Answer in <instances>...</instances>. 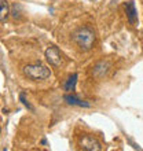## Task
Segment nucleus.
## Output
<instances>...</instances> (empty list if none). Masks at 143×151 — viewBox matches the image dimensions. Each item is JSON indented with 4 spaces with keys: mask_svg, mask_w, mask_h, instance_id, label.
<instances>
[{
    "mask_svg": "<svg viewBox=\"0 0 143 151\" xmlns=\"http://www.w3.org/2000/svg\"><path fill=\"white\" fill-rule=\"evenodd\" d=\"M73 39H74L76 44H77L81 50L90 51V50L94 47V43H95V32H94L91 28L84 26V28L79 29V30L74 33V37H73Z\"/></svg>",
    "mask_w": 143,
    "mask_h": 151,
    "instance_id": "f257e3e1",
    "label": "nucleus"
},
{
    "mask_svg": "<svg viewBox=\"0 0 143 151\" xmlns=\"http://www.w3.org/2000/svg\"><path fill=\"white\" fill-rule=\"evenodd\" d=\"M24 74L29 80L40 81V80H47L51 76V72H50V69L43 66V65L36 63V65H26L24 68Z\"/></svg>",
    "mask_w": 143,
    "mask_h": 151,
    "instance_id": "f03ea898",
    "label": "nucleus"
},
{
    "mask_svg": "<svg viewBox=\"0 0 143 151\" xmlns=\"http://www.w3.org/2000/svg\"><path fill=\"white\" fill-rule=\"evenodd\" d=\"M80 147L85 151H100L102 146L96 139H94L92 136H84L80 140Z\"/></svg>",
    "mask_w": 143,
    "mask_h": 151,
    "instance_id": "7ed1b4c3",
    "label": "nucleus"
},
{
    "mask_svg": "<svg viewBox=\"0 0 143 151\" xmlns=\"http://www.w3.org/2000/svg\"><path fill=\"white\" fill-rule=\"evenodd\" d=\"M46 58H47L48 63L52 66H61L62 65V56L61 52L56 47H48L46 50Z\"/></svg>",
    "mask_w": 143,
    "mask_h": 151,
    "instance_id": "20e7f679",
    "label": "nucleus"
},
{
    "mask_svg": "<svg viewBox=\"0 0 143 151\" xmlns=\"http://www.w3.org/2000/svg\"><path fill=\"white\" fill-rule=\"evenodd\" d=\"M125 12H127V18L131 25L138 24V11L135 8V3L134 1H127L125 3Z\"/></svg>",
    "mask_w": 143,
    "mask_h": 151,
    "instance_id": "39448f33",
    "label": "nucleus"
},
{
    "mask_svg": "<svg viewBox=\"0 0 143 151\" xmlns=\"http://www.w3.org/2000/svg\"><path fill=\"white\" fill-rule=\"evenodd\" d=\"M109 69H110V63L102 60V62H98V63L94 66V69H92V74L95 76V77H99L100 78V77H103V76L109 72Z\"/></svg>",
    "mask_w": 143,
    "mask_h": 151,
    "instance_id": "423d86ee",
    "label": "nucleus"
},
{
    "mask_svg": "<svg viewBox=\"0 0 143 151\" xmlns=\"http://www.w3.org/2000/svg\"><path fill=\"white\" fill-rule=\"evenodd\" d=\"M65 102L68 104H72V106H80V107H90V103L88 102H84V100H80L77 96L74 95H65L64 96Z\"/></svg>",
    "mask_w": 143,
    "mask_h": 151,
    "instance_id": "0eeeda50",
    "label": "nucleus"
},
{
    "mask_svg": "<svg viewBox=\"0 0 143 151\" xmlns=\"http://www.w3.org/2000/svg\"><path fill=\"white\" fill-rule=\"evenodd\" d=\"M10 14V4L7 0H0V21H6Z\"/></svg>",
    "mask_w": 143,
    "mask_h": 151,
    "instance_id": "6e6552de",
    "label": "nucleus"
},
{
    "mask_svg": "<svg viewBox=\"0 0 143 151\" xmlns=\"http://www.w3.org/2000/svg\"><path fill=\"white\" fill-rule=\"evenodd\" d=\"M76 83H77V74H76V73H73V74H72L70 77L68 78L66 84H65V89H66L68 92L74 91V88H76Z\"/></svg>",
    "mask_w": 143,
    "mask_h": 151,
    "instance_id": "1a4fd4ad",
    "label": "nucleus"
},
{
    "mask_svg": "<svg viewBox=\"0 0 143 151\" xmlns=\"http://www.w3.org/2000/svg\"><path fill=\"white\" fill-rule=\"evenodd\" d=\"M20 100L24 103V106L25 107H28L29 110H33V107H32V104L29 103L28 100H26V98H25V93H20Z\"/></svg>",
    "mask_w": 143,
    "mask_h": 151,
    "instance_id": "9d476101",
    "label": "nucleus"
},
{
    "mask_svg": "<svg viewBox=\"0 0 143 151\" xmlns=\"http://www.w3.org/2000/svg\"><path fill=\"white\" fill-rule=\"evenodd\" d=\"M0 132H1V128H0Z\"/></svg>",
    "mask_w": 143,
    "mask_h": 151,
    "instance_id": "9b49d317",
    "label": "nucleus"
}]
</instances>
